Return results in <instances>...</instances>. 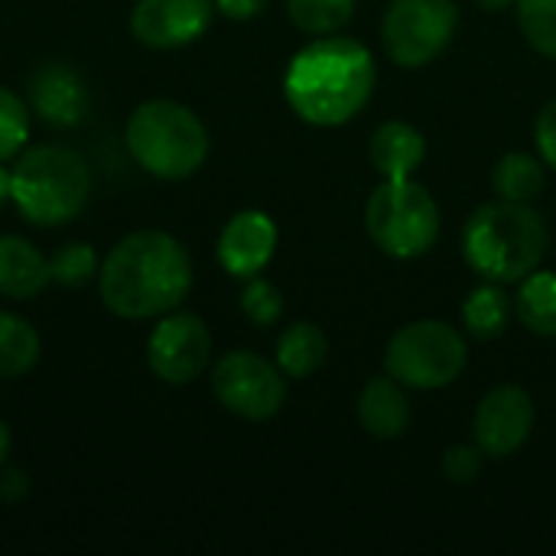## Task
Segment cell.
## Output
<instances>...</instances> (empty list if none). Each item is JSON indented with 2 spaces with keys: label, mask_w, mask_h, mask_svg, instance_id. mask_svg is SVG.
I'll return each mask as SVG.
<instances>
[{
  "label": "cell",
  "mask_w": 556,
  "mask_h": 556,
  "mask_svg": "<svg viewBox=\"0 0 556 556\" xmlns=\"http://www.w3.org/2000/svg\"><path fill=\"white\" fill-rule=\"evenodd\" d=\"M36 362H39L36 329L13 313H0V378H23Z\"/></svg>",
  "instance_id": "cell-21"
},
{
  "label": "cell",
  "mask_w": 556,
  "mask_h": 556,
  "mask_svg": "<svg viewBox=\"0 0 556 556\" xmlns=\"http://www.w3.org/2000/svg\"><path fill=\"white\" fill-rule=\"evenodd\" d=\"M215 7L228 20H254L264 13L267 0H215Z\"/></svg>",
  "instance_id": "cell-31"
},
{
  "label": "cell",
  "mask_w": 556,
  "mask_h": 556,
  "mask_svg": "<svg viewBox=\"0 0 556 556\" xmlns=\"http://www.w3.org/2000/svg\"><path fill=\"white\" fill-rule=\"evenodd\" d=\"M518 23L538 52L556 59V0H518Z\"/></svg>",
  "instance_id": "cell-25"
},
{
  "label": "cell",
  "mask_w": 556,
  "mask_h": 556,
  "mask_svg": "<svg viewBox=\"0 0 556 556\" xmlns=\"http://www.w3.org/2000/svg\"><path fill=\"white\" fill-rule=\"evenodd\" d=\"M534 427L531 394L505 384L485 394L476 410V443L485 456H511L525 446Z\"/></svg>",
  "instance_id": "cell-12"
},
{
  "label": "cell",
  "mask_w": 556,
  "mask_h": 556,
  "mask_svg": "<svg viewBox=\"0 0 556 556\" xmlns=\"http://www.w3.org/2000/svg\"><path fill=\"white\" fill-rule=\"evenodd\" d=\"M326 352H329V342L319 326L293 323L277 342V365L290 378H309L323 368Z\"/></svg>",
  "instance_id": "cell-18"
},
{
  "label": "cell",
  "mask_w": 556,
  "mask_h": 556,
  "mask_svg": "<svg viewBox=\"0 0 556 556\" xmlns=\"http://www.w3.org/2000/svg\"><path fill=\"white\" fill-rule=\"evenodd\" d=\"M212 13V0H137L130 10V33L150 49H179L208 29Z\"/></svg>",
  "instance_id": "cell-11"
},
{
  "label": "cell",
  "mask_w": 556,
  "mask_h": 556,
  "mask_svg": "<svg viewBox=\"0 0 556 556\" xmlns=\"http://www.w3.org/2000/svg\"><path fill=\"white\" fill-rule=\"evenodd\" d=\"M241 309H244V316L254 326H270L283 313V296H280V290L270 280L251 277L248 287H244V293H241Z\"/></svg>",
  "instance_id": "cell-27"
},
{
  "label": "cell",
  "mask_w": 556,
  "mask_h": 556,
  "mask_svg": "<svg viewBox=\"0 0 556 556\" xmlns=\"http://www.w3.org/2000/svg\"><path fill=\"white\" fill-rule=\"evenodd\" d=\"M189 290V251L166 231H134L121 238L101 264V300L121 319L166 316Z\"/></svg>",
  "instance_id": "cell-1"
},
{
  "label": "cell",
  "mask_w": 556,
  "mask_h": 556,
  "mask_svg": "<svg viewBox=\"0 0 556 556\" xmlns=\"http://www.w3.org/2000/svg\"><path fill=\"white\" fill-rule=\"evenodd\" d=\"M7 456H10V430H7V424L0 420V466L7 463Z\"/></svg>",
  "instance_id": "cell-33"
},
{
  "label": "cell",
  "mask_w": 556,
  "mask_h": 556,
  "mask_svg": "<svg viewBox=\"0 0 556 556\" xmlns=\"http://www.w3.org/2000/svg\"><path fill=\"white\" fill-rule=\"evenodd\" d=\"M534 140H538V150H541L544 163L556 169V101H551V104L538 114Z\"/></svg>",
  "instance_id": "cell-29"
},
{
  "label": "cell",
  "mask_w": 556,
  "mask_h": 556,
  "mask_svg": "<svg viewBox=\"0 0 556 556\" xmlns=\"http://www.w3.org/2000/svg\"><path fill=\"white\" fill-rule=\"evenodd\" d=\"M10 176L16 208L39 228H59L72 222L91 192L88 163L81 153L59 143H36L23 150Z\"/></svg>",
  "instance_id": "cell-4"
},
{
  "label": "cell",
  "mask_w": 556,
  "mask_h": 556,
  "mask_svg": "<svg viewBox=\"0 0 556 556\" xmlns=\"http://www.w3.org/2000/svg\"><path fill=\"white\" fill-rule=\"evenodd\" d=\"M127 150L156 179H186L208 156V130L179 101H143L127 121Z\"/></svg>",
  "instance_id": "cell-5"
},
{
  "label": "cell",
  "mask_w": 556,
  "mask_h": 556,
  "mask_svg": "<svg viewBox=\"0 0 556 556\" xmlns=\"http://www.w3.org/2000/svg\"><path fill=\"white\" fill-rule=\"evenodd\" d=\"M290 20L316 36L336 33L342 29L352 13H355V0H287Z\"/></svg>",
  "instance_id": "cell-23"
},
{
  "label": "cell",
  "mask_w": 556,
  "mask_h": 556,
  "mask_svg": "<svg viewBox=\"0 0 556 556\" xmlns=\"http://www.w3.org/2000/svg\"><path fill=\"white\" fill-rule=\"evenodd\" d=\"M212 391L241 420H270L287 401L283 375L254 352H228L212 368Z\"/></svg>",
  "instance_id": "cell-9"
},
{
  "label": "cell",
  "mask_w": 556,
  "mask_h": 556,
  "mask_svg": "<svg viewBox=\"0 0 556 556\" xmlns=\"http://www.w3.org/2000/svg\"><path fill=\"white\" fill-rule=\"evenodd\" d=\"M29 104L52 127H75L88 111V88L65 62H46L29 78Z\"/></svg>",
  "instance_id": "cell-14"
},
{
  "label": "cell",
  "mask_w": 556,
  "mask_h": 556,
  "mask_svg": "<svg viewBox=\"0 0 556 556\" xmlns=\"http://www.w3.org/2000/svg\"><path fill=\"white\" fill-rule=\"evenodd\" d=\"M463 251L476 274L492 283H518L547 254V225L528 202L498 199L476 208L463 228Z\"/></svg>",
  "instance_id": "cell-3"
},
{
  "label": "cell",
  "mask_w": 556,
  "mask_h": 556,
  "mask_svg": "<svg viewBox=\"0 0 556 556\" xmlns=\"http://www.w3.org/2000/svg\"><path fill=\"white\" fill-rule=\"evenodd\" d=\"M518 316L534 336L556 339V274L541 270L528 274L525 287L518 290Z\"/></svg>",
  "instance_id": "cell-19"
},
{
  "label": "cell",
  "mask_w": 556,
  "mask_h": 556,
  "mask_svg": "<svg viewBox=\"0 0 556 556\" xmlns=\"http://www.w3.org/2000/svg\"><path fill=\"white\" fill-rule=\"evenodd\" d=\"M358 424L365 427V433H371L378 440H394L407 430L410 404L391 375L371 378L365 384V391L358 397Z\"/></svg>",
  "instance_id": "cell-16"
},
{
  "label": "cell",
  "mask_w": 556,
  "mask_h": 556,
  "mask_svg": "<svg viewBox=\"0 0 556 556\" xmlns=\"http://www.w3.org/2000/svg\"><path fill=\"white\" fill-rule=\"evenodd\" d=\"M49 274L62 287H85L98 274V254L85 241H68L49 257Z\"/></svg>",
  "instance_id": "cell-24"
},
{
  "label": "cell",
  "mask_w": 556,
  "mask_h": 556,
  "mask_svg": "<svg viewBox=\"0 0 556 556\" xmlns=\"http://www.w3.org/2000/svg\"><path fill=\"white\" fill-rule=\"evenodd\" d=\"M52 280L49 261L36 244L16 235H0V296L33 300Z\"/></svg>",
  "instance_id": "cell-15"
},
{
  "label": "cell",
  "mask_w": 556,
  "mask_h": 556,
  "mask_svg": "<svg viewBox=\"0 0 556 556\" xmlns=\"http://www.w3.org/2000/svg\"><path fill=\"white\" fill-rule=\"evenodd\" d=\"M466 358V342L453 326L440 319H420L404 326L391 339L384 352V368L397 384L433 391L453 384L463 375Z\"/></svg>",
  "instance_id": "cell-7"
},
{
  "label": "cell",
  "mask_w": 556,
  "mask_h": 556,
  "mask_svg": "<svg viewBox=\"0 0 556 556\" xmlns=\"http://www.w3.org/2000/svg\"><path fill=\"white\" fill-rule=\"evenodd\" d=\"M212 358V336L195 313H166L147 339V365L166 384L195 381Z\"/></svg>",
  "instance_id": "cell-10"
},
{
  "label": "cell",
  "mask_w": 556,
  "mask_h": 556,
  "mask_svg": "<svg viewBox=\"0 0 556 556\" xmlns=\"http://www.w3.org/2000/svg\"><path fill=\"white\" fill-rule=\"evenodd\" d=\"M459 10L453 0H391L384 13V49L404 68L433 62L453 39Z\"/></svg>",
  "instance_id": "cell-8"
},
{
  "label": "cell",
  "mask_w": 556,
  "mask_h": 556,
  "mask_svg": "<svg viewBox=\"0 0 556 556\" xmlns=\"http://www.w3.org/2000/svg\"><path fill=\"white\" fill-rule=\"evenodd\" d=\"M277 251V225L270 222V215L248 208L238 212L218 238V264L231 274V277H257L267 261Z\"/></svg>",
  "instance_id": "cell-13"
},
{
  "label": "cell",
  "mask_w": 556,
  "mask_h": 556,
  "mask_svg": "<svg viewBox=\"0 0 556 556\" xmlns=\"http://www.w3.org/2000/svg\"><path fill=\"white\" fill-rule=\"evenodd\" d=\"M547 186L544 166L528 153H508L495 166V192L511 202H534Z\"/></svg>",
  "instance_id": "cell-22"
},
{
  "label": "cell",
  "mask_w": 556,
  "mask_h": 556,
  "mask_svg": "<svg viewBox=\"0 0 556 556\" xmlns=\"http://www.w3.org/2000/svg\"><path fill=\"white\" fill-rule=\"evenodd\" d=\"M7 202H13V176H10L7 166H0V208H3Z\"/></svg>",
  "instance_id": "cell-32"
},
{
  "label": "cell",
  "mask_w": 556,
  "mask_h": 556,
  "mask_svg": "<svg viewBox=\"0 0 556 556\" xmlns=\"http://www.w3.org/2000/svg\"><path fill=\"white\" fill-rule=\"evenodd\" d=\"M29 137V111L23 98L0 85V163L23 153Z\"/></svg>",
  "instance_id": "cell-26"
},
{
  "label": "cell",
  "mask_w": 556,
  "mask_h": 556,
  "mask_svg": "<svg viewBox=\"0 0 556 556\" xmlns=\"http://www.w3.org/2000/svg\"><path fill=\"white\" fill-rule=\"evenodd\" d=\"M427 143L417 127L404 121H388L371 137V163L384 179H410V173L424 163Z\"/></svg>",
  "instance_id": "cell-17"
},
{
  "label": "cell",
  "mask_w": 556,
  "mask_h": 556,
  "mask_svg": "<svg viewBox=\"0 0 556 556\" xmlns=\"http://www.w3.org/2000/svg\"><path fill=\"white\" fill-rule=\"evenodd\" d=\"M371 88V52L362 42L342 36L309 42L293 55L283 75L290 108L316 127H339L352 121L368 104Z\"/></svg>",
  "instance_id": "cell-2"
},
{
  "label": "cell",
  "mask_w": 556,
  "mask_h": 556,
  "mask_svg": "<svg viewBox=\"0 0 556 556\" xmlns=\"http://www.w3.org/2000/svg\"><path fill=\"white\" fill-rule=\"evenodd\" d=\"M443 472H446L450 482L466 485V482L479 479V472H482V453L472 450V446H453L443 456Z\"/></svg>",
  "instance_id": "cell-28"
},
{
  "label": "cell",
  "mask_w": 556,
  "mask_h": 556,
  "mask_svg": "<svg viewBox=\"0 0 556 556\" xmlns=\"http://www.w3.org/2000/svg\"><path fill=\"white\" fill-rule=\"evenodd\" d=\"M29 492V482H26V472L23 469H3L0 466V502L3 505H16L23 502Z\"/></svg>",
  "instance_id": "cell-30"
},
{
  "label": "cell",
  "mask_w": 556,
  "mask_h": 556,
  "mask_svg": "<svg viewBox=\"0 0 556 556\" xmlns=\"http://www.w3.org/2000/svg\"><path fill=\"white\" fill-rule=\"evenodd\" d=\"M482 10H489V13H498V10H505L508 3H515V0H476Z\"/></svg>",
  "instance_id": "cell-34"
},
{
  "label": "cell",
  "mask_w": 556,
  "mask_h": 556,
  "mask_svg": "<svg viewBox=\"0 0 556 556\" xmlns=\"http://www.w3.org/2000/svg\"><path fill=\"white\" fill-rule=\"evenodd\" d=\"M508 313H511L508 296L492 280L485 287H476L469 293V300L463 303V323H466L469 336H476L482 342H492L508 329Z\"/></svg>",
  "instance_id": "cell-20"
},
{
  "label": "cell",
  "mask_w": 556,
  "mask_h": 556,
  "mask_svg": "<svg viewBox=\"0 0 556 556\" xmlns=\"http://www.w3.org/2000/svg\"><path fill=\"white\" fill-rule=\"evenodd\" d=\"M365 225L371 241L401 261L427 254L440 238V208L414 179H384L368 199Z\"/></svg>",
  "instance_id": "cell-6"
}]
</instances>
